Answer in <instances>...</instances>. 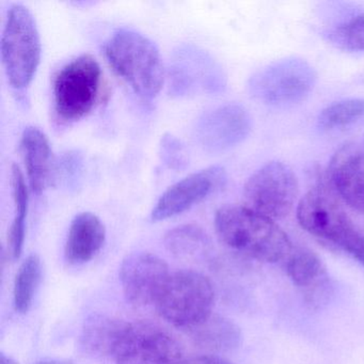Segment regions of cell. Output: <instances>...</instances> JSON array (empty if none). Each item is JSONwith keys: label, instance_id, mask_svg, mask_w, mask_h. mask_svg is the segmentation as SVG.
<instances>
[{"label": "cell", "instance_id": "5b68a950", "mask_svg": "<svg viewBox=\"0 0 364 364\" xmlns=\"http://www.w3.org/2000/svg\"><path fill=\"white\" fill-rule=\"evenodd\" d=\"M1 59L12 88L26 89L41 60V40L33 14L21 4L8 10L1 36Z\"/></svg>", "mask_w": 364, "mask_h": 364}, {"label": "cell", "instance_id": "6da1fadb", "mask_svg": "<svg viewBox=\"0 0 364 364\" xmlns=\"http://www.w3.org/2000/svg\"><path fill=\"white\" fill-rule=\"evenodd\" d=\"M219 240L234 252L266 263H277L293 250L285 232L246 205L221 206L215 215Z\"/></svg>", "mask_w": 364, "mask_h": 364}, {"label": "cell", "instance_id": "8fae6325", "mask_svg": "<svg viewBox=\"0 0 364 364\" xmlns=\"http://www.w3.org/2000/svg\"><path fill=\"white\" fill-rule=\"evenodd\" d=\"M251 127L252 121L246 108L227 104L200 117L195 127L196 141L206 152H225L242 144Z\"/></svg>", "mask_w": 364, "mask_h": 364}, {"label": "cell", "instance_id": "e0dca14e", "mask_svg": "<svg viewBox=\"0 0 364 364\" xmlns=\"http://www.w3.org/2000/svg\"><path fill=\"white\" fill-rule=\"evenodd\" d=\"M131 323L108 315L95 314L85 321L80 346L88 355L116 359Z\"/></svg>", "mask_w": 364, "mask_h": 364}, {"label": "cell", "instance_id": "ffe728a7", "mask_svg": "<svg viewBox=\"0 0 364 364\" xmlns=\"http://www.w3.org/2000/svg\"><path fill=\"white\" fill-rule=\"evenodd\" d=\"M165 245L178 259L201 262L210 252L208 234L196 225H184L170 230L165 236Z\"/></svg>", "mask_w": 364, "mask_h": 364}, {"label": "cell", "instance_id": "9a60e30c", "mask_svg": "<svg viewBox=\"0 0 364 364\" xmlns=\"http://www.w3.org/2000/svg\"><path fill=\"white\" fill-rule=\"evenodd\" d=\"M285 261L287 276L313 306L327 301L330 293L329 277L321 259L306 248H293Z\"/></svg>", "mask_w": 364, "mask_h": 364}, {"label": "cell", "instance_id": "44dd1931", "mask_svg": "<svg viewBox=\"0 0 364 364\" xmlns=\"http://www.w3.org/2000/svg\"><path fill=\"white\" fill-rule=\"evenodd\" d=\"M11 187L14 200V223L8 233V246L14 259H18L23 252L26 233V218L29 206V191L25 182L24 174L18 165H12Z\"/></svg>", "mask_w": 364, "mask_h": 364}, {"label": "cell", "instance_id": "4fadbf2b", "mask_svg": "<svg viewBox=\"0 0 364 364\" xmlns=\"http://www.w3.org/2000/svg\"><path fill=\"white\" fill-rule=\"evenodd\" d=\"M170 274L167 263L150 252L127 255L120 268V281L125 299L132 306H155Z\"/></svg>", "mask_w": 364, "mask_h": 364}, {"label": "cell", "instance_id": "ba28073f", "mask_svg": "<svg viewBox=\"0 0 364 364\" xmlns=\"http://www.w3.org/2000/svg\"><path fill=\"white\" fill-rule=\"evenodd\" d=\"M298 195L297 176L281 161H270L259 168L244 187L247 208L272 220L287 217L293 210Z\"/></svg>", "mask_w": 364, "mask_h": 364}, {"label": "cell", "instance_id": "484cf974", "mask_svg": "<svg viewBox=\"0 0 364 364\" xmlns=\"http://www.w3.org/2000/svg\"><path fill=\"white\" fill-rule=\"evenodd\" d=\"M159 156L161 161L172 170H182L188 165V155L184 144L170 134L161 138Z\"/></svg>", "mask_w": 364, "mask_h": 364}, {"label": "cell", "instance_id": "83f0119b", "mask_svg": "<svg viewBox=\"0 0 364 364\" xmlns=\"http://www.w3.org/2000/svg\"><path fill=\"white\" fill-rule=\"evenodd\" d=\"M187 364H234L225 358L216 355H200L187 359Z\"/></svg>", "mask_w": 364, "mask_h": 364}, {"label": "cell", "instance_id": "603a6c76", "mask_svg": "<svg viewBox=\"0 0 364 364\" xmlns=\"http://www.w3.org/2000/svg\"><path fill=\"white\" fill-rule=\"evenodd\" d=\"M364 121V100L348 99L336 102L321 110L317 124L323 131H336Z\"/></svg>", "mask_w": 364, "mask_h": 364}, {"label": "cell", "instance_id": "cb8c5ba5", "mask_svg": "<svg viewBox=\"0 0 364 364\" xmlns=\"http://www.w3.org/2000/svg\"><path fill=\"white\" fill-rule=\"evenodd\" d=\"M82 155L78 151H68L55 161L52 183L63 188H75L82 178Z\"/></svg>", "mask_w": 364, "mask_h": 364}, {"label": "cell", "instance_id": "d6986e66", "mask_svg": "<svg viewBox=\"0 0 364 364\" xmlns=\"http://www.w3.org/2000/svg\"><path fill=\"white\" fill-rule=\"evenodd\" d=\"M188 331L196 344L217 353L235 349L242 341L240 327L220 315H210Z\"/></svg>", "mask_w": 364, "mask_h": 364}, {"label": "cell", "instance_id": "7a4b0ae2", "mask_svg": "<svg viewBox=\"0 0 364 364\" xmlns=\"http://www.w3.org/2000/svg\"><path fill=\"white\" fill-rule=\"evenodd\" d=\"M110 67L144 100H153L163 89L165 68L154 42L131 29L116 31L104 46Z\"/></svg>", "mask_w": 364, "mask_h": 364}, {"label": "cell", "instance_id": "7c38bea8", "mask_svg": "<svg viewBox=\"0 0 364 364\" xmlns=\"http://www.w3.org/2000/svg\"><path fill=\"white\" fill-rule=\"evenodd\" d=\"M227 172L221 166H212L189 174L170 186L159 198L153 208V221L166 220L183 214L206 198L225 187Z\"/></svg>", "mask_w": 364, "mask_h": 364}, {"label": "cell", "instance_id": "5bb4252c", "mask_svg": "<svg viewBox=\"0 0 364 364\" xmlns=\"http://www.w3.org/2000/svg\"><path fill=\"white\" fill-rule=\"evenodd\" d=\"M327 180L345 203L364 213L363 151L355 144H345L338 149L330 161Z\"/></svg>", "mask_w": 364, "mask_h": 364}, {"label": "cell", "instance_id": "52a82bcc", "mask_svg": "<svg viewBox=\"0 0 364 364\" xmlns=\"http://www.w3.org/2000/svg\"><path fill=\"white\" fill-rule=\"evenodd\" d=\"M296 215L304 231L340 250L359 231L338 201L332 187L329 188L321 181L301 198Z\"/></svg>", "mask_w": 364, "mask_h": 364}, {"label": "cell", "instance_id": "30bf717a", "mask_svg": "<svg viewBox=\"0 0 364 364\" xmlns=\"http://www.w3.org/2000/svg\"><path fill=\"white\" fill-rule=\"evenodd\" d=\"M170 92L191 97L216 92L223 87V76L216 63L204 50L191 46L178 48L169 69Z\"/></svg>", "mask_w": 364, "mask_h": 364}, {"label": "cell", "instance_id": "d4e9b609", "mask_svg": "<svg viewBox=\"0 0 364 364\" xmlns=\"http://www.w3.org/2000/svg\"><path fill=\"white\" fill-rule=\"evenodd\" d=\"M333 40L345 50L364 52V14L353 16L341 25L334 31Z\"/></svg>", "mask_w": 364, "mask_h": 364}, {"label": "cell", "instance_id": "f1b7e54d", "mask_svg": "<svg viewBox=\"0 0 364 364\" xmlns=\"http://www.w3.org/2000/svg\"><path fill=\"white\" fill-rule=\"evenodd\" d=\"M0 364H18L16 360L12 359L11 357H8L5 353L0 355Z\"/></svg>", "mask_w": 364, "mask_h": 364}, {"label": "cell", "instance_id": "3957f363", "mask_svg": "<svg viewBox=\"0 0 364 364\" xmlns=\"http://www.w3.org/2000/svg\"><path fill=\"white\" fill-rule=\"evenodd\" d=\"M103 88V72L95 57L85 54L63 65L53 82L57 121L72 124L88 116L97 106Z\"/></svg>", "mask_w": 364, "mask_h": 364}, {"label": "cell", "instance_id": "8992f818", "mask_svg": "<svg viewBox=\"0 0 364 364\" xmlns=\"http://www.w3.org/2000/svg\"><path fill=\"white\" fill-rule=\"evenodd\" d=\"M316 82V73L306 61L285 58L259 70L250 80V93L274 107H287L304 101Z\"/></svg>", "mask_w": 364, "mask_h": 364}, {"label": "cell", "instance_id": "9c48e42d", "mask_svg": "<svg viewBox=\"0 0 364 364\" xmlns=\"http://www.w3.org/2000/svg\"><path fill=\"white\" fill-rule=\"evenodd\" d=\"M117 364H186L178 341L151 323H131L119 349Z\"/></svg>", "mask_w": 364, "mask_h": 364}, {"label": "cell", "instance_id": "7402d4cb", "mask_svg": "<svg viewBox=\"0 0 364 364\" xmlns=\"http://www.w3.org/2000/svg\"><path fill=\"white\" fill-rule=\"evenodd\" d=\"M42 276L41 259L37 255L26 257L14 280V304L16 312L25 314L31 310Z\"/></svg>", "mask_w": 364, "mask_h": 364}, {"label": "cell", "instance_id": "f546056e", "mask_svg": "<svg viewBox=\"0 0 364 364\" xmlns=\"http://www.w3.org/2000/svg\"><path fill=\"white\" fill-rule=\"evenodd\" d=\"M38 364H72L71 362L65 361V360H44V361L39 362Z\"/></svg>", "mask_w": 364, "mask_h": 364}, {"label": "cell", "instance_id": "4316f807", "mask_svg": "<svg viewBox=\"0 0 364 364\" xmlns=\"http://www.w3.org/2000/svg\"><path fill=\"white\" fill-rule=\"evenodd\" d=\"M342 251L364 266V234L358 231L355 235L347 242Z\"/></svg>", "mask_w": 364, "mask_h": 364}, {"label": "cell", "instance_id": "2e32d148", "mask_svg": "<svg viewBox=\"0 0 364 364\" xmlns=\"http://www.w3.org/2000/svg\"><path fill=\"white\" fill-rule=\"evenodd\" d=\"M21 150L29 187L36 195H41L52 184L54 173L55 161L50 140L38 127H26L21 138Z\"/></svg>", "mask_w": 364, "mask_h": 364}, {"label": "cell", "instance_id": "ac0fdd59", "mask_svg": "<svg viewBox=\"0 0 364 364\" xmlns=\"http://www.w3.org/2000/svg\"><path fill=\"white\" fill-rule=\"evenodd\" d=\"M105 240V225L101 219L92 213H80L70 225L65 259L73 265L87 263L101 251Z\"/></svg>", "mask_w": 364, "mask_h": 364}, {"label": "cell", "instance_id": "277c9868", "mask_svg": "<svg viewBox=\"0 0 364 364\" xmlns=\"http://www.w3.org/2000/svg\"><path fill=\"white\" fill-rule=\"evenodd\" d=\"M215 289L208 277L195 270L171 272L155 308L176 327L191 329L213 314Z\"/></svg>", "mask_w": 364, "mask_h": 364}]
</instances>
